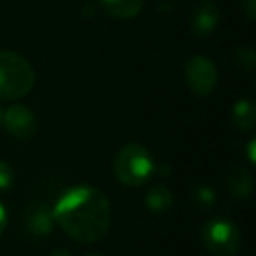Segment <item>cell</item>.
Here are the masks:
<instances>
[{
    "instance_id": "9a60e30c",
    "label": "cell",
    "mask_w": 256,
    "mask_h": 256,
    "mask_svg": "<svg viewBox=\"0 0 256 256\" xmlns=\"http://www.w3.org/2000/svg\"><path fill=\"white\" fill-rule=\"evenodd\" d=\"M14 184V170L8 162L0 160V192H8Z\"/></svg>"
},
{
    "instance_id": "277c9868",
    "label": "cell",
    "mask_w": 256,
    "mask_h": 256,
    "mask_svg": "<svg viewBox=\"0 0 256 256\" xmlns=\"http://www.w3.org/2000/svg\"><path fill=\"white\" fill-rule=\"evenodd\" d=\"M202 244L214 256H235L240 249V232L226 218H212L200 230Z\"/></svg>"
},
{
    "instance_id": "2e32d148",
    "label": "cell",
    "mask_w": 256,
    "mask_h": 256,
    "mask_svg": "<svg viewBox=\"0 0 256 256\" xmlns=\"http://www.w3.org/2000/svg\"><path fill=\"white\" fill-rule=\"evenodd\" d=\"M242 9H244V12L248 14L249 20H254L256 16V0H242Z\"/></svg>"
},
{
    "instance_id": "3957f363",
    "label": "cell",
    "mask_w": 256,
    "mask_h": 256,
    "mask_svg": "<svg viewBox=\"0 0 256 256\" xmlns=\"http://www.w3.org/2000/svg\"><path fill=\"white\" fill-rule=\"evenodd\" d=\"M36 84L34 67L14 51H0V100L28 95Z\"/></svg>"
},
{
    "instance_id": "7c38bea8",
    "label": "cell",
    "mask_w": 256,
    "mask_h": 256,
    "mask_svg": "<svg viewBox=\"0 0 256 256\" xmlns=\"http://www.w3.org/2000/svg\"><path fill=\"white\" fill-rule=\"evenodd\" d=\"M228 188L235 198H248L252 192V176L246 167H235L228 176Z\"/></svg>"
},
{
    "instance_id": "ffe728a7",
    "label": "cell",
    "mask_w": 256,
    "mask_h": 256,
    "mask_svg": "<svg viewBox=\"0 0 256 256\" xmlns=\"http://www.w3.org/2000/svg\"><path fill=\"white\" fill-rule=\"evenodd\" d=\"M86 256H100V254H86Z\"/></svg>"
},
{
    "instance_id": "ba28073f",
    "label": "cell",
    "mask_w": 256,
    "mask_h": 256,
    "mask_svg": "<svg viewBox=\"0 0 256 256\" xmlns=\"http://www.w3.org/2000/svg\"><path fill=\"white\" fill-rule=\"evenodd\" d=\"M25 226L30 234L37 235V237L50 235L54 226V216L53 210L50 209V206L40 202V200L30 204L25 212Z\"/></svg>"
},
{
    "instance_id": "8fae6325",
    "label": "cell",
    "mask_w": 256,
    "mask_h": 256,
    "mask_svg": "<svg viewBox=\"0 0 256 256\" xmlns=\"http://www.w3.org/2000/svg\"><path fill=\"white\" fill-rule=\"evenodd\" d=\"M146 206L151 212L154 214H164L174 206V193L168 190L167 184L160 182L154 184L148 190L146 193Z\"/></svg>"
},
{
    "instance_id": "30bf717a",
    "label": "cell",
    "mask_w": 256,
    "mask_h": 256,
    "mask_svg": "<svg viewBox=\"0 0 256 256\" xmlns=\"http://www.w3.org/2000/svg\"><path fill=\"white\" fill-rule=\"evenodd\" d=\"M232 123L240 132H249L256 124V106L251 98H240L232 109Z\"/></svg>"
},
{
    "instance_id": "5bb4252c",
    "label": "cell",
    "mask_w": 256,
    "mask_h": 256,
    "mask_svg": "<svg viewBox=\"0 0 256 256\" xmlns=\"http://www.w3.org/2000/svg\"><path fill=\"white\" fill-rule=\"evenodd\" d=\"M235 62H237L238 67L242 68H254L256 65V54H254V50L252 48H238L237 53H235Z\"/></svg>"
},
{
    "instance_id": "e0dca14e",
    "label": "cell",
    "mask_w": 256,
    "mask_h": 256,
    "mask_svg": "<svg viewBox=\"0 0 256 256\" xmlns=\"http://www.w3.org/2000/svg\"><path fill=\"white\" fill-rule=\"evenodd\" d=\"M6 226H8V210L0 204V234L6 230Z\"/></svg>"
},
{
    "instance_id": "52a82bcc",
    "label": "cell",
    "mask_w": 256,
    "mask_h": 256,
    "mask_svg": "<svg viewBox=\"0 0 256 256\" xmlns=\"http://www.w3.org/2000/svg\"><path fill=\"white\" fill-rule=\"evenodd\" d=\"M220 9L212 0H202L193 8L190 16V26L196 37H207L220 25Z\"/></svg>"
},
{
    "instance_id": "7a4b0ae2",
    "label": "cell",
    "mask_w": 256,
    "mask_h": 256,
    "mask_svg": "<svg viewBox=\"0 0 256 256\" xmlns=\"http://www.w3.org/2000/svg\"><path fill=\"white\" fill-rule=\"evenodd\" d=\"M112 167L116 178L124 186L139 188L150 181L156 165H154L153 154L150 153L146 146L139 142H130L124 144L116 153Z\"/></svg>"
},
{
    "instance_id": "6da1fadb",
    "label": "cell",
    "mask_w": 256,
    "mask_h": 256,
    "mask_svg": "<svg viewBox=\"0 0 256 256\" xmlns=\"http://www.w3.org/2000/svg\"><path fill=\"white\" fill-rule=\"evenodd\" d=\"M53 216L68 237L81 244H92L107 234L112 209L109 198L98 188L78 184L62 193Z\"/></svg>"
},
{
    "instance_id": "4fadbf2b",
    "label": "cell",
    "mask_w": 256,
    "mask_h": 256,
    "mask_svg": "<svg viewBox=\"0 0 256 256\" xmlns=\"http://www.w3.org/2000/svg\"><path fill=\"white\" fill-rule=\"evenodd\" d=\"M192 200L200 209H212L216 206V192L207 184H198L192 190Z\"/></svg>"
},
{
    "instance_id": "ac0fdd59",
    "label": "cell",
    "mask_w": 256,
    "mask_h": 256,
    "mask_svg": "<svg viewBox=\"0 0 256 256\" xmlns=\"http://www.w3.org/2000/svg\"><path fill=\"white\" fill-rule=\"evenodd\" d=\"M254 148H256V140L251 139L248 144V154H249V162H251L252 165L256 164V156H254Z\"/></svg>"
},
{
    "instance_id": "8992f818",
    "label": "cell",
    "mask_w": 256,
    "mask_h": 256,
    "mask_svg": "<svg viewBox=\"0 0 256 256\" xmlns=\"http://www.w3.org/2000/svg\"><path fill=\"white\" fill-rule=\"evenodd\" d=\"M2 123L6 124V130L16 139L26 140L34 137L37 132V118L32 109H28L23 104H14L8 107L2 114Z\"/></svg>"
},
{
    "instance_id": "d6986e66",
    "label": "cell",
    "mask_w": 256,
    "mask_h": 256,
    "mask_svg": "<svg viewBox=\"0 0 256 256\" xmlns=\"http://www.w3.org/2000/svg\"><path fill=\"white\" fill-rule=\"evenodd\" d=\"M2 114L4 112H2V109H0V124H2Z\"/></svg>"
},
{
    "instance_id": "5b68a950",
    "label": "cell",
    "mask_w": 256,
    "mask_h": 256,
    "mask_svg": "<svg viewBox=\"0 0 256 256\" xmlns=\"http://www.w3.org/2000/svg\"><path fill=\"white\" fill-rule=\"evenodd\" d=\"M218 78L220 76H218L216 65L207 56L196 54V56H192L186 62L184 81L195 95L206 96L209 93H212L216 90Z\"/></svg>"
},
{
    "instance_id": "9c48e42d",
    "label": "cell",
    "mask_w": 256,
    "mask_h": 256,
    "mask_svg": "<svg viewBox=\"0 0 256 256\" xmlns=\"http://www.w3.org/2000/svg\"><path fill=\"white\" fill-rule=\"evenodd\" d=\"M107 16L116 20L136 18L144 8V0H98Z\"/></svg>"
}]
</instances>
